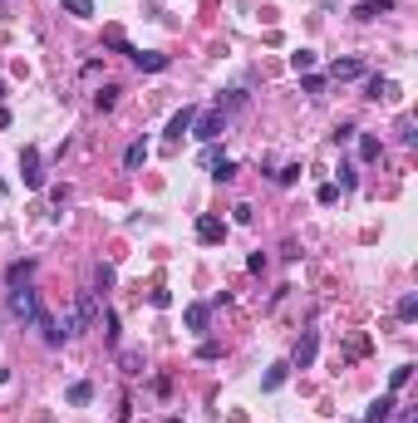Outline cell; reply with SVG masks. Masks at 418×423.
I'll return each mask as SVG.
<instances>
[{
  "instance_id": "1",
  "label": "cell",
  "mask_w": 418,
  "mask_h": 423,
  "mask_svg": "<svg viewBox=\"0 0 418 423\" xmlns=\"http://www.w3.org/2000/svg\"><path fill=\"white\" fill-rule=\"evenodd\" d=\"M10 315H15V320H30V325H35L40 315H44V310H40V295H35L30 286H10Z\"/></svg>"
},
{
  "instance_id": "2",
  "label": "cell",
  "mask_w": 418,
  "mask_h": 423,
  "mask_svg": "<svg viewBox=\"0 0 418 423\" xmlns=\"http://www.w3.org/2000/svg\"><path fill=\"white\" fill-rule=\"evenodd\" d=\"M192 133H197L202 143H217V138L227 133V114H222V109H212V114H197V123H192Z\"/></svg>"
},
{
  "instance_id": "3",
  "label": "cell",
  "mask_w": 418,
  "mask_h": 423,
  "mask_svg": "<svg viewBox=\"0 0 418 423\" xmlns=\"http://www.w3.org/2000/svg\"><path fill=\"white\" fill-rule=\"evenodd\" d=\"M315 354H320V330H305L300 345H295V354H290V369H310Z\"/></svg>"
},
{
  "instance_id": "4",
  "label": "cell",
  "mask_w": 418,
  "mask_h": 423,
  "mask_svg": "<svg viewBox=\"0 0 418 423\" xmlns=\"http://www.w3.org/2000/svg\"><path fill=\"white\" fill-rule=\"evenodd\" d=\"M20 182H25V187H44V168H40V153H35V148L20 153Z\"/></svg>"
},
{
  "instance_id": "5",
  "label": "cell",
  "mask_w": 418,
  "mask_h": 423,
  "mask_svg": "<svg viewBox=\"0 0 418 423\" xmlns=\"http://www.w3.org/2000/svg\"><path fill=\"white\" fill-rule=\"evenodd\" d=\"M394 408H399V399H394V394H379L369 408H364V423H389V418H394Z\"/></svg>"
},
{
  "instance_id": "6",
  "label": "cell",
  "mask_w": 418,
  "mask_h": 423,
  "mask_svg": "<svg viewBox=\"0 0 418 423\" xmlns=\"http://www.w3.org/2000/svg\"><path fill=\"white\" fill-rule=\"evenodd\" d=\"M192 123H197V109H192V103H182V109L173 114V123H168V138L182 143V133H192Z\"/></svg>"
},
{
  "instance_id": "7",
  "label": "cell",
  "mask_w": 418,
  "mask_h": 423,
  "mask_svg": "<svg viewBox=\"0 0 418 423\" xmlns=\"http://www.w3.org/2000/svg\"><path fill=\"white\" fill-rule=\"evenodd\" d=\"M128 60H133L138 69H148V74H158V69H168V64H173L168 55H158V49H133Z\"/></svg>"
},
{
  "instance_id": "8",
  "label": "cell",
  "mask_w": 418,
  "mask_h": 423,
  "mask_svg": "<svg viewBox=\"0 0 418 423\" xmlns=\"http://www.w3.org/2000/svg\"><path fill=\"white\" fill-rule=\"evenodd\" d=\"M207 320H212V305H202V300L182 310V325H187L192 335H202V330H207Z\"/></svg>"
},
{
  "instance_id": "9",
  "label": "cell",
  "mask_w": 418,
  "mask_h": 423,
  "mask_svg": "<svg viewBox=\"0 0 418 423\" xmlns=\"http://www.w3.org/2000/svg\"><path fill=\"white\" fill-rule=\"evenodd\" d=\"M222 232H227V227H222V217H197V241H202V246H217V241H222Z\"/></svg>"
},
{
  "instance_id": "10",
  "label": "cell",
  "mask_w": 418,
  "mask_h": 423,
  "mask_svg": "<svg viewBox=\"0 0 418 423\" xmlns=\"http://www.w3.org/2000/svg\"><path fill=\"white\" fill-rule=\"evenodd\" d=\"M394 94H399V84H394V79H379V74L364 79V98H374V103H379V98H394Z\"/></svg>"
},
{
  "instance_id": "11",
  "label": "cell",
  "mask_w": 418,
  "mask_h": 423,
  "mask_svg": "<svg viewBox=\"0 0 418 423\" xmlns=\"http://www.w3.org/2000/svg\"><path fill=\"white\" fill-rule=\"evenodd\" d=\"M74 315H79V325H84V330L98 320V300H94V291H79V300H74Z\"/></svg>"
},
{
  "instance_id": "12",
  "label": "cell",
  "mask_w": 418,
  "mask_h": 423,
  "mask_svg": "<svg viewBox=\"0 0 418 423\" xmlns=\"http://www.w3.org/2000/svg\"><path fill=\"white\" fill-rule=\"evenodd\" d=\"M394 10V0H359L354 6V20H379V15H389Z\"/></svg>"
},
{
  "instance_id": "13",
  "label": "cell",
  "mask_w": 418,
  "mask_h": 423,
  "mask_svg": "<svg viewBox=\"0 0 418 423\" xmlns=\"http://www.w3.org/2000/svg\"><path fill=\"white\" fill-rule=\"evenodd\" d=\"M330 79H335V84H345V79H364V64H359V60H335V64H330Z\"/></svg>"
},
{
  "instance_id": "14",
  "label": "cell",
  "mask_w": 418,
  "mask_h": 423,
  "mask_svg": "<svg viewBox=\"0 0 418 423\" xmlns=\"http://www.w3.org/2000/svg\"><path fill=\"white\" fill-rule=\"evenodd\" d=\"M30 276H35V261H30V256H25V261H10V266H6V281H10V286H25Z\"/></svg>"
},
{
  "instance_id": "15",
  "label": "cell",
  "mask_w": 418,
  "mask_h": 423,
  "mask_svg": "<svg viewBox=\"0 0 418 423\" xmlns=\"http://www.w3.org/2000/svg\"><path fill=\"white\" fill-rule=\"evenodd\" d=\"M359 138V157H364V163H374V157H384V143L374 138V133H354Z\"/></svg>"
},
{
  "instance_id": "16",
  "label": "cell",
  "mask_w": 418,
  "mask_h": 423,
  "mask_svg": "<svg viewBox=\"0 0 418 423\" xmlns=\"http://www.w3.org/2000/svg\"><path fill=\"white\" fill-rule=\"evenodd\" d=\"M64 399H69V404H74V408H84V404H89V399H94V384H89V379H74V384H69V394H64Z\"/></svg>"
},
{
  "instance_id": "17",
  "label": "cell",
  "mask_w": 418,
  "mask_h": 423,
  "mask_svg": "<svg viewBox=\"0 0 418 423\" xmlns=\"http://www.w3.org/2000/svg\"><path fill=\"white\" fill-rule=\"evenodd\" d=\"M119 369L123 374H143V349H119Z\"/></svg>"
},
{
  "instance_id": "18",
  "label": "cell",
  "mask_w": 418,
  "mask_h": 423,
  "mask_svg": "<svg viewBox=\"0 0 418 423\" xmlns=\"http://www.w3.org/2000/svg\"><path fill=\"white\" fill-rule=\"evenodd\" d=\"M286 374H290V364H271V369H266V379H261V389H266V394H271V389H281V384H286Z\"/></svg>"
},
{
  "instance_id": "19",
  "label": "cell",
  "mask_w": 418,
  "mask_h": 423,
  "mask_svg": "<svg viewBox=\"0 0 418 423\" xmlns=\"http://www.w3.org/2000/svg\"><path fill=\"white\" fill-rule=\"evenodd\" d=\"M148 163V143L138 138V143H128V153H123V168H143Z\"/></svg>"
},
{
  "instance_id": "20",
  "label": "cell",
  "mask_w": 418,
  "mask_h": 423,
  "mask_svg": "<svg viewBox=\"0 0 418 423\" xmlns=\"http://www.w3.org/2000/svg\"><path fill=\"white\" fill-rule=\"evenodd\" d=\"M114 103H119V89H114V84H103V89L94 94V109H98V114H109Z\"/></svg>"
},
{
  "instance_id": "21",
  "label": "cell",
  "mask_w": 418,
  "mask_h": 423,
  "mask_svg": "<svg viewBox=\"0 0 418 423\" xmlns=\"http://www.w3.org/2000/svg\"><path fill=\"white\" fill-rule=\"evenodd\" d=\"M290 64H295V74H310V69H315V49H295Z\"/></svg>"
},
{
  "instance_id": "22",
  "label": "cell",
  "mask_w": 418,
  "mask_h": 423,
  "mask_svg": "<svg viewBox=\"0 0 418 423\" xmlns=\"http://www.w3.org/2000/svg\"><path fill=\"white\" fill-rule=\"evenodd\" d=\"M408 379H413V364H399L394 374H389V394H399V389H403Z\"/></svg>"
},
{
  "instance_id": "23",
  "label": "cell",
  "mask_w": 418,
  "mask_h": 423,
  "mask_svg": "<svg viewBox=\"0 0 418 423\" xmlns=\"http://www.w3.org/2000/svg\"><path fill=\"white\" fill-rule=\"evenodd\" d=\"M212 178H217V182H232V178H236V163H232V157H217V163H212Z\"/></svg>"
},
{
  "instance_id": "24",
  "label": "cell",
  "mask_w": 418,
  "mask_h": 423,
  "mask_svg": "<svg viewBox=\"0 0 418 423\" xmlns=\"http://www.w3.org/2000/svg\"><path fill=\"white\" fill-rule=\"evenodd\" d=\"M64 10H69L74 20H89V15H94V0H64Z\"/></svg>"
},
{
  "instance_id": "25",
  "label": "cell",
  "mask_w": 418,
  "mask_h": 423,
  "mask_svg": "<svg viewBox=\"0 0 418 423\" xmlns=\"http://www.w3.org/2000/svg\"><path fill=\"white\" fill-rule=\"evenodd\" d=\"M276 182H281V187H295V182H300V163H286V168L276 173Z\"/></svg>"
},
{
  "instance_id": "26",
  "label": "cell",
  "mask_w": 418,
  "mask_h": 423,
  "mask_svg": "<svg viewBox=\"0 0 418 423\" xmlns=\"http://www.w3.org/2000/svg\"><path fill=\"white\" fill-rule=\"evenodd\" d=\"M103 340H109V345H119V315H114V310L103 315Z\"/></svg>"
},
{
  "instance_id": "27",
  "label": "cell",
  "mask_w": 418,
  "mask_h": 423,
  "mask_svg": "<svg viewBox=\"0 0 418 423\" xmlns=\"http://www.w3.org/2000/svg\"><path fill=\"white\" fill-rule=\"evenodd\" d=\"M103 40H109V44H114V49H119V55H133V44H128V40H123V30H109V35H103Z\"/></svg>"
},
{
  "instance_id": "28",
  "label": "cell",
  "mask_w": 418,
  "mask_h": 423,
  "mask_svg": "<svg viewBox=\"0 0 418 423\" xmlns=\"http://www.w3.org/2000/svg\"><path fill=\"white\" fill-rule=\"evenodd\" d=\"M413 315H418V295H403L399 300V320H413Z\"/></svg>"
},
{
  "instance_id": "29",
  "label": "cell",
  "mask_w": 418,
  "mask_h": 423,
  "mask_svg": "<svg viewBox=\"0 0 418 423\" xmlns=\"http://www.w3.org/2000/svg\"><path fill=\"white\" fill-rule=\"evenodd\" d=\"M300 89H305V94H325V79H320V74H305Z\"/></svg>"
},
{
  "instance_id": "30",
  "label": "cell",
  "mask_w": 418,
  "mask_h": 423,
  "mask_svg": "<svg viewBox=\"0 0 418 423\" xmlns=\"http://www.w3.org/2000/svg\"><path fill=\"white\" fill-rule=\"evenodd\" d=\"M315 197H320V207H330V202H340V187H335V182H325Z\"/></svg>"
},
{
  "instance_id": "31",
  "label": "cell",
  "mask_w": 418,
  "mask_h": 423,
  "mask_svg": "<svg viewBox=\"0 0 418 423\" xmlns=\"http://www.w3.org/2000/svg\"><path fill=\"white\" fill-rule=\"evenodd\" d=\"M94 286H98V291H109V286H114V271H109V266H98V271H94Z\"/></svg>"
},
{
  "instance_id": "32",
  "label": "cell",
  "mask_w": 418,
  "mask_h": 423,
  "mask_svg": "<svg viewBox=\"0 0 418 423\" xmlns=\"http://www.w3.org/2000/svg\"><path fill=\"white\" fill-rule=\"evenodd\" d=\"M389 423H418V408H399V418H389Z\"/></svg>"
},
{
  "instance_id": "33",
  "label": "cell",
  "mask_w": 418,
  "mask_h": 423,
  "mask_svg": "<svg viewBox=\"0 0 418 423\" xmlns=\"http://www.w3.org/2000/svg\"><path fill=\"white\" fill-rule=\"evenodd\" d=\"M0 128H10V109H6V103H0Z\"/></svg>"
},
{
  "instance_id": "34",
  "label": "cell",
  "mask_w": 418,
  "mask_h": 423,
  "mask_svg": "<svg viewBox=\"0 0 418 423\" xmlns=\"http://www.w3.org/2000/svg\"><path fill=\"white\" fill-rule=\"evenodd\" d=\"M0 98H6V79H0Z\"/></svg>"
},
{
  "instance_id": "35",
  "label": "cell",
  "mask_w": 418,
  "mask_h": 423,
  "mask_svg": "<svg viewBox=\"0 0 418 423\" xmlns=\"http://www.w3.org/2000/svg\"><path fill=\"white\" fill-rule=\"evenodd\" d=\"M40 423H55V418H40Z\"/></svg>"
}]
</instances>
